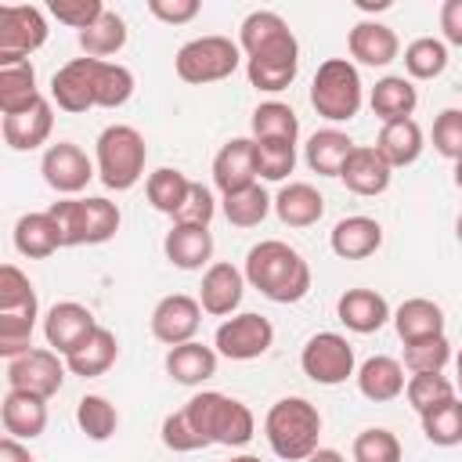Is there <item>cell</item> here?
Returning a JSON list of instances; mask_svg holds the SVG:
<instances>
[{
  "instance_id": "obj_1",
  "label": "cell",
  "mask_w": 462,
  "mask_h": 462,
  "mask_svg": "<svg viewBox=\"0 0 462 462\" xmlns=\"http://www.w3.org/2000/svg\"><path fill=\"white\" fill-rule=\"evenodd\" d=\"M242 274L271 303H300L310 292V267H307V260L289 242H278V238L256 242L245 253Z\"/></svg>"
},
{
  "instance_id": "obj_2",
  "label": "cell",
  "mask_w": 462,
  "mask_h": 462,
  "mask_svg": "<svg viewBox=\"0 0 462 462\" xmlns=\"http://www.w3.org/2000/svg\"><path fill=\"white\" fill-rule=\"evenodd\" d=\"M263 437L278 458L303 462L318 451L321 411L307 397H282L271 404V411L263 419Z\"/></svg>"
},
{
  "instance_id": "obj_3",
  "label": "cell",
  "mask_w": 462,
  "mask_h": 462,
  "mask_svg": "<svg viewBox=\"0 0 462 462\" xmlns=\"http://www.w3.org/2000/svg\"><path fill=\"white\" fill-rule=\"evenodd\" d=\"M144 159H148V144L141 130L130 123H112L94 141L97 180L108 191H130L144 177Z\"/></svg>"
},
{
  "instance_id": "obj_4",
  "label": "cell",
  "mask_w": 462,
  "mask_h": 462,
  "mask_svg": "<svg viewBox=\"0 0 462 462\" xmlns=\"http://www.w3.org/2000/svg\"><path fill=\"white\" fill-rule=\"evenodd\" d=\"M191 426L206 437V444H224V448H242L253 440L256 433V419L253 411L227 397V393H217V390H202L195 393L188 404H184Z\"/></svg>"
},
{
  "instance_id": "obj_5",
  "label": "cell",
  "mask_w": 462,
  "mask_h": 462,
  "mask_svg": "<svg viewBox=\"0 0 462 462\" xmlns=\"http://www.w3.org/2000/svg\"><path fill=\"white\" fill-rule=\"evenodd\" d=\"M310 105L328 123H350L365 105V83L350 58H328L310 79Z\"/></svg>"
},
{
  "instance_id": "obj_6",
  "label": "cell",
  "mask_w": 462,
  "mask_h": 462,
  "mask_svg": "<svg viewBox=\"0 0 462 462\" xmlns=\"http://www.w3.org/2000/svg\"><path fill=\"white\" fill-rule=\"evenodd\" d=\"M61 231L65 245H101L108 238H116L123 213L116 202L94 195V199H58L47 209Z\"/></svg>"
},
{
  "instance_id": "obj_7",
  "label": "cell",
  "mask_w": 462,
  "mask_h": 462,
  "mask_svg": "<svg viewBox=\"0 0 462 462\" xmlns=\"http://www.w3.org/2000/svg\"><path fill=\"white\" fill-rule=\"evenodd\" d=\"M242 58L245 54L231 36H195L173 54V72L191 87H206L235 76Z\"/></svg>"
},
{
  "instance_id": "obj_8",
  "label": "cell",
  "mask_w": 462,
  "mask_h": 462,
  "mask_svg": "<svg viewBox=\"0 0 462 462\" xmlns=\"http://www.w3.org/2000/svg\"><path fill=\"white\" fill-rule=\"evenodd\" d=\"M245 61H300V43L278 11H253L238 25Z\"/></svg>"
},
{
  "instance_id": "obj_9",
  "label": "cell",
  "mask_w": 462,
  "mask_h": 462,
  "mask_svg": "<svg viewBox=\"0 0 462 462\" xmlns=\"http://www.w3.org/2000/svg\"><path fill=\"white\" fill-rule=\"evenodd\" d=\"M300 368L318 386H339L350 375H357L354 346L339 332H314L300 350Z\"/></svg>"
},
{
  "instance_id": "obj_10",
  "label": "cell",
  "mask_w": 462,
  "mask_h": 462,
  "mask_svg": "<svg viewBox=\"0 0 462 462\" xmlns=\"http://www.w3.org/2000/svg\"><path fill=\"white\" fill-rule=\"evenodd\" d=\"M271 346H274V325L256 310L231 314L227 321L217 325V336H213V350L227 361H256Z\"/></svg>"
},
{
  "instance_id": "obj_11",
  "label": "cell",
  "mask_w": 462,
  "mask_h": 462,
  "mask_svg": "<svg viewBox=\"0 0 462 462\" xmlns=\"http://www.w3.org/2000/svg\"><path fill=\"white\" fill-rule=\"evenodd\" d=\"M47 18L32 4H4L0 7V65L29 61L32 51L47 43Z\"/></svg>"
},
{
  "instance_id": "obj_12",
  "label": "cell",
  "mask_w": 462,
  "mask_h": 462,
  "mask_svg": "<svg viewBox=\"0 0 462 462\" xmlns=\"http://www.w3.org/2000/svg\"><path fill=\"white\" fill-rule=\"evenodd\" d=\"M65 372H69V365L61 354H54L51 346H32L22 357L7 361V390H25V393H36L47 401L61 390Z\"/></svg>"
},
{
  "instance_id": "obj_13",
  "label": "cell",
  "mask_w": 462,
  "mask_h": 462,
  "mask_svg": "<svg viewBox=\"0 0 462 462\" xmlns=\"http://www.w3.org/2000/svg\"><path fill=\"white\" fill-rule=\"evenodd\" d=\"M40 173H43V184H47L51 191H58V195H65V199H76V195L97 177V166H94V159H90L79 144L58 141V144H51V148L43 152Z\"/></svg>"
},
{
  "instance_id": "obj_14",
  "label": "cell",
  "mask_w": 462,
  "mask_h": 462,
  "mask_svg": "<svg viewBox=\"0 0 462 462\" xmlns=\"http://www.w3.org/2000/svg\"><path fill=\"white\" fill-rule=\"evenodd\" d=\"M152 336L166 346H180V343H191L199 325H202V303L188 292H170L162 296L155 307H152Z\"/></svg>"
},
{
  "instance_id": "obj_15",
  "label": "cell",
  "mask_w": 462,
  "mask_h": 462,
  "mask_svg": "<svg viewBox=\"0 0 462 462\" xmlns=\"http://www.w3.org/2000/svg\"><path fill=\"white\" fill-rule=\"evenodd\" d=\"M94 328H97V318L90 314V307H83L76 300H61L43 314V339L61 357H69Z\"/></svg>"
},
{
  "instance_id": "obj_16",
  "label": "cell",
  "mask_w": 462,
  "mask_h": 462,
  "mask_svg": "<svg viewBox=\"0 0 462 462\" xmlns=\"http://www.w3.org/2000/svg\"><path fill=\"white\" fill-rule=\"evenodd\" d=\"M94 72H97V58H72L65 61L54 76H51V101L61 112H87L97 108L94 101Z\"/></svg>"
},
{
  "instance_id": "obj_17",
  "label": "cell",
  "mask_w": 462,
  "mask_h": 462,
  "mask_svg": "<svg viewBox=\"0 0 462 462\" xmlns=\"http://www.w3.org/2000/svg\"><path fill=\"white\" fill-rule=\"evenodd\" d=\"M245 285H249V282H245V274H242L235 263L217 260V263H209L206 274H202L199 303H202L206 314L227 318V314L238 310V303H242V296H245Z\"/></svg>"
},
{
  "instance_id": "obj_18",
  "label": "cell",
  "mask_w": 462,
  "mask_h": 462,
  "mask_svg": "<svg viewBox=\"0 0 462 462\" xmlns=\"http://www.w3.org/2000/svg\"><path fill=\"white\" fill-rule=\"evenodd\" d=\"M346 51L357 65H368V69H386L397 54H401V40L397 32L386 25V22H357L350 32H346Z\"/></svg>"
},
{
  "instance_id": "obj_19",
  "label": "cell",
  "mask_w": 462,
  "mask_h": 462,
  "mask_svg": "<svg viewBox=\"0 0 462 462\" xmlns=\"http://www.w3.org/2000/svg\"><path fill=\"white\" fill-rule=\"evenodd\" d=\"M213 184L220 188V195H231L238 188L256 184V144H253V137H231L213 155Z\"/></svg>"
},
{
  "instance_id": "obj_20",
  "label": "cell",
  "mask_w": 462,
  "mask_h": 462,
  "mask_svg": "<svg viewBox=\"0 0 462 462\" xmlns=\"http://www.w3.org/2000/svg\"><path fill=\"white\" fill-rule=\"evenodd\" d=\"M336 318L357 332V336H368V332H379L386 321H393V310L386 303L383 292L375 289H346L339 300H336Z\"/></svg>"
},
{
  "instance_id": "obj_21",
  "label": "cell",
  "mask_w": 462,
  "mask_h": 462,
  "mask_svg": "<svg viewBox=\"0 0 462 462\" xmlns=\"http://www.w3.org/2000/svg\"><path fill=\"white\" fill-rule=\"evenodd\" d=\"M390 177H393V170H390V162L375 152V144H357V148L350 152L343 173H339V180L346 184V191L365 195V199L383 195V191L390 188Z\"/></svg>"
},
{
  "instance_id": "obj_22",
  "label": "cell",
  "mask_w": 462,
  "mask_h": 462,
  "mask_svg": "<svg viewBox=\"0 0 462 462\" xmlns=\"http://www.w3.org/2000/svg\"><path fill=\"white\" fill-rule=\"evenodd\" d=\"M0 130H4V144L11 152H32V148L47 144V137L54 130V108H51L47 97H40L32 108L14 112V116H4Z\"/></svg>"
},
{
  "instance_id": "obj_23",
  "label": "cell",
  "mask_w": 462,
  "mask_h": 462,
  "mask_svg": "<svg viewBox=\"0 0 462 462\" xmlns=\"http://www.w3.org/2000/svg\"><path fill=\"white\" fill-rule=\"evenodd\" d=\"M4 433L14 440H36L47 430V401L25 390H7L0 404Z\"/></svg>"
},
{
  "instance_id": "obj_24",
  "label": "cell",
  "mask_w": 462,
  "mask_h": 462,
  "mask_svg": "<svg viewBox=\"0 0 462 462\" xmlns=\"http://www.w3.org/2000/svg\"><path fill=\"white\" fill-rule=\"evenodd\" d=\"M328 245L339 260H365L372 256L379 245H383V224L365 217V213H354V217H343L332 235H328Z\"/></svg>"
},
{
  "instance_id": "obj_25",
  "label": "cell",
  "mask_w": 462,
  "mask_h": 462,
  "mask_svg": "<svg viewBox=\"0 0 462 462\" xmlns=\"http://www.w3.org/2000/svg\"><path fill=\"white\" fill-rule=\"evenodd\" d=\"M162 253L180 271H202L213 260V235H209V227L173 224L162 238Z\"/></svg>"
},
{
  "instance_id": "obj_26",
  "label": "cell",
  "mask_w": 462,
  "mask_h": 462,
  "mask_svg": "<svg viewBox=\"0 0 462 462\" xmlns=\"http://www.w3.org/2000/svg\"><path fill=\"white\" fill-rule=\"evenodd\" d=\"M354 379H357L361 397H368V401H375V404L397 401V397L404 393V386H408V379H404V365H401L397 357H390V354H375V357H368V361L357 368Z\"/></svg>"
},
{
  "instance_id": "obj_27",
  "label": "cell",
  "mask_w": 462,
  "mask_h": 462,
  "mask_svg": "<svg viewBox=\"0 0 462 462\" xmlns=\"http://www.w3.org/2000/svg\"><path fill=\"white\" fill-rule=\"evenodd\" d=\"M274 213L285 227H310L325 213V195L307 180H289L274 195Z\"/></svg>"
},
{
  "instance_id": "obj_28",
  "label": "cell",
  "mask_w": 462,
  "mask_h": 462,
  "mask_svg": "<svg viewBox=\"0 0 462 462\" xmlns=\"http://www.w3.org/2000/svg\"><path fill=\"white\" fill-rule=\"evenodd\" d=\"M217 350L191 339V343H180V346H170L166 350V375L180 386H202L206 379L217 375Z\"/></svg>"
},
{
  "instance_id": "obj_29",
  "label": "cell",
  "mask_w": 462,
  "mask_h": 462,
  "mask_svg": "<svg viewBox=\"0 0 462 462\" xmlns=\"http://www.w3.org/2000/svg\"><path fill=\"white\" fill-rule=\"evenodd\" d=\"M116 357H119V339H116V332L105 328V325H97V328L65 357V365H69L72 375L94 379V375H105V372L116 365Z\"/></svg>"
},
{
  "instance_id": "obj_30",
  "label": "cell",
  "mask_w": 462,
  "mask_h": 462,
  "mask_svg": "<svg viewBox=\"0 0 462 462\" xmlns=\"http://www.w3.org/2000/svg\"><path fill=\"white\" fill-rule=\"evenodd\" d=\"M354 148H357V144L350 141V134H343V130H336V126H325V130H318V134L307 137L303 159H307V166H310L318 177H339Z\"/></svg>"
},
{
  "instance_id": "obj_31",
  "label": "cell",
  "mask_w": 462,
  "mask_h": 462,
  "mask_svg": "<svg viewBox=\"0 0 462 462\" xmlns=\"http://www.w3.org/2000/svg\"><path fill=\"white\" fill-rule=\"evenodd\" d=\"M65 242H61V231H58V224H54V217L43 209V213H25V217H18V224H14V249L22 253V256H29V260H47V256H54L58 249H61Z\"/></svg>"
},
{
  "instance_id": "obj_32",
  "label": "cell",
  "mask_w": 462,
  "mask_h": 462,
  "mask_svg": "<svg viewBox=\"0 0 462 462\" xmlns=\"http://www.w3.org/2000/svg\"><path fill=\"white\" fill-rule=\"evenodd\" d=\"M393 328H397L401 343L444 336V310H440V303H433L426 296H411L393 310Z\"/></svg>"
},
{
  "instance_id": "obj_33",
  "label": "cell",
  "mask_w": 462,
  "mask_h": 462,
  "mask_svg": "<svg viewBox=\"0 0 462 462\" xmlns=\"http://www.w3.org/2000/svg\"><path fill=\"white\" fill-rule=\"evenodd\" d=\"M368 105L383 123L411 119V112L419 105V90L408 76H383V79H375V87L368 94Z\"/></svg>"
},
{
  "instance_id": "obj_34",
  "label": "cell",
  "mask_w": 462,
  "mask_h": 462,
  "mask_svg": "<svg viewBox=\"0 0 462 462\" xmlns=\"http://www.w3.org/2000/svg\"><path fill=\"white\" fill-rule=\"evenodd\" d=\"M422 126L415 119H397V123H383L379 137H375V152L390 162V170L411 166L422 155Z\"/></svg>"
},
{
  "instance_id": "obj_35",
  "label": "cell",
  "mask_w": 462,
  "mask_h": 462,
  "mask_svg": "<svg viewBox=\"0 0 462 462\" xmlns=\"http://www.w3.org/2000/svg\"><path fill=\"white\" fill-rule=\"evenodd\" d=\"M40 87H36V69L32 61H11V65H0V112L4 116H14V112H25L40 101Z\"/></svg>"
},
{
  "instance_id": "obj_36",
  "label": "cell",
  "mask_w": 462,
  "mask_h": 462,
  "mask_svg": "<svg viewBox=\"0 0 462 462\" xmlns=\"http://www.w3.org/2000/svg\"><path fill=\"white\" fill-rule=\"evenodd\" d=\"M79 47H83V58H97V61H108L112 54H119L126 47V22L123 14L116 11H105L90 29L76 32Z\"/></svg>"
},
{
  "instance_id": "obj_37",
  "label": "cell",
  "mask_w": 462,
  "mask_h": 462,
  "mask_svg": "<svg viewBox=\"0 0 462 462\" xmlns=\"http://www.w3.org/2000/svg\"><path fill=\"white\" fill-rule=\"evenodd\" d=\"M249 130H253V141H289V144H296L300 119L285 101H263V105L253 108Z\"/></svg>"
},
{
  "instance_id": "obj_38",
  "label": "cell",
  "mask_w": 462,
  "mask_h": 462,
  "mask_svg": "<svg viewBox=\"0 0 462 462\" xmlns=\"http://www.w3.org/2000/svg\"><path fill=\"white\" fill-rule=\"evenodd\" d=\"M220 209H224L227 224H235V227H256V224H263L267 213L274 209V199H271V195L263 191V184L256 180V184H249V188H238V191L224 195V199H220Z\"/></svg>"
},
{
  "instance_id": "obj_39",
  "label": "cell",
  "mask_w": 462,
  "mask_h": 462,
  "mask_svg": "<svg viewBox=\"0 0 462 462\" xmlns=\"http://www.w3.org/2000/svg\"><path fill=\"white\" fill-rule=\"evenodd\" d=\"M188 188H191V180H188L180 170H173V166H159V170H152L148 180H144V195H148L152 209H159V213H166V217H177V209H180L184 199H188Z\"/></svg>"
},
{
  "instance_id": "obj_40",
  "label": "cell",
  "mask_w": 462,
  "mask_h": 462,
  "mask_svg": "<svg viewBox=\"0 0 462 462\" xmlns=\"http://www.w3.org/2000/svg\"><path fill=\"white\" fill-rule=\"evenodd\" d=\"M448 69V43L437 36H419L404 47V72L408 79H437Z\"/></svg>"
},
{
  "instance_id": "obj_41",
  "label": "cell",
  "mask_w": 462,
  "mask_h": 462,
  "mask_svg": "<svg viewBox=\"0 0 462 462\" xmlns=\"http://www.w3.org/2000/svg\"><path fill=\"white\" fill-rule=\"evenodd\" d=\"M130 97H134V72L119 61H97V72H94L97 108H123Z\"/></svg>"
},
{
  "instance_id": "obj_42",
  "label": "cell",
  "mask_w": 462,
  "mask_h": 462,
  "mask_svg": "<svg viewBox=\"0 0 462 462\" xmlns=\"http://www.w3.org/2000/svg\"><path fill=\"white\" fill-rule=\"evenodd\" d=\"M419 419H422V433L430 444H437V448L462 444V397H451Z\"/></svg>"
},
{
  "instance_id": "obj_43",
  "label": "cell",
  "mask_w": 462,
  "mask_h": 462,
  "mask_svg": "<svg viewBox=\"0 0 462 462\" xmlns=\"http://www.w3.org/2000/svg\"><path fill=\"white\" fill-rule=\"evenodd\" d=\"M404 397H408V404H411L419 415H426V411H433L437 404H444V401H451V397H458V393H455V383H451L444 372H419V375L408 379Z\"/></svg>"
},
{
  "instance_id": "obj_44",
  "label": "cell",
  "mask_w": 462,
  "mask_h": 462,
  "mask_svg": "<svg viewBox=\"0 0 462 462\" xmlns=\"http://www.w3.org/2000/svg\"><path fill=\"white\" fill-rule=\"evenodd\" d=\"M76 422H79V430H83L90 440H108V437L116 433V426H119V411H116V404H112L108 397L87 393V397H79V404H76Z\"/></svg>"
},
{
  "instance_id": "obj_45",
  "label": "cell",
  "mask_w": 462,
  "mask_h": 462,
  "mask_svg": "<svg viewBox=\"0 0 462 462\" xmlns=\"http://www.w3.org/2000/svg\"><path fill=\"white\" fill-rule=\"evenodd\" d=\"M354 462H401V440L386 426H368L354 437Z\"/></svg>"
},
{
  "instance_id": "obj_46",
  "label": "cell",
  "mask_w": 462,
  "mask_h": 462,
  "mask_svg": "<svg viewBox=\"0 0 462 462\" xmlns=\"http://www.w3.org/2000/svg\"><path fill=\"white\" fill-rule=\"evenodd\" d=\"M448 361H451V343H448V336H430V339L404 343V368H408L411 375H419V372H444Z\"/></svg>"
},
{
  "instance_id": "obj_47",
  "label": "cell",
  "mask_w": 462,
  "mask_h": 462,
  "mask_svg": "<svg viewBox=\"0 0 462 462\" xmlns=\"http://www.w3.org/2000/svg\"><path fill=\"white\" fill-rule=\"evenodd\" d=\"M256 144V177L285 180L296 170V144L289 141H253Z\"/></svg>"
},
{
  "instance_id": "obj_48",
  "label": "cell",
  "mask_w": 462,
  "mask_h": 462,
  "mask_svg": "<svg viewBox=\"0 0 462 462\" xmlns=\"http://www.w3.org/2000/svg\"><path fill=\"white\" fill-rule=\"evenodd\" d=\"M25 307H40L36 289L29 274H22L14 263H4L0 267V310H25Z\"/></svg>"
},
{
  "instance_id": "obj_49",
  "label": "cell",
  "mask_w": 462,
  "mask_h": 462,
  "mask_svg": "<svg viewBox=\"0 0 462 462\" xmlns=\"http://www.w3.org/2000/svg\"><path fill=\"white\" fill-rule=\"evenodd\" d=\"M47 11L61 22V25H69V29H76V32H83V29H90L108 7L101 4V0H51L47 4Z\"/></svg>"
},
{
  "instance_id": "obj_50",
  "label": "cell",
  "mask_w": 462,
  "mask_h": 462,
  "mask_svg": "<svg viewBox=\"0 0 462 462\" xmlns=\"http://www.w3.org/2000/svg\"><path fill=\"white\" fill-rule=\"evenodd\" d=\"M162 444L170 448V451H199V448H209L206 444V437L191 426V419H188V411L180 408V411H170L166 419H162Z\"/></svg>"
},
{
  "instance_id": "obj_51",
  "label": "cell",
  "mask_w": 462,
  "mask_h": 462,
  "mask_svg": "<svg viewBox=\"0 0 462 462\" xmlns=\"http://www.w3.org/2000/svg\"><path fill=\"white\" fill-rule=\"evenodd\" d=\"M433 148L444 159H462V108H444L433 119Z\"/></svg>"
},
{
  "instance_id": "obj_52",
  "label": "cell",
  "mask_w": 462,
  "mask_h": 462,
  "mask_svg": "<svg viewBox=\"0 0 462 462\" xmlns=\"http://www.w3.org/2000/svg\"><path fill=\"white\" fill-rule=\"evenodd\" d=\"M213 213H217V199H213V191H209L206 184L191 180V188H188V199H184V206L177 209L173 224H195V227H209Z\"/></svg>"
},
{
  "instance_id": "obj_53",
  "label": "cell",
  "mask_w": 462,
  "mask_h": 462,
  "mask_svg": "<svg viewBox=\"0 0 462 462\" xmlns=\"http://www.w3.org/2000/svg\"><path fill=\"white\" fill-rule=\"evenodd\" d=\"M148 11L166 25H188L199 14V0H148Z\"/></svg>"
},
{
  "instance_id": "obj_54",
  "label": "cell",
  "mask_w": 462,
  "mask_h": 462,
  "mask_svg": "<svg viewBox=\"0 0 462 462\" xmlns=\"http://www.w3.org/2000/svg\"><path fill=\"white\" fill-rule=\"evenodd\" d=\"M440 32H444V43L462 47V0L440 4Z\"/></svg>"
},
{
  "instance_id": "obj_55",
  "label": "cell",
  "mask_w": 462,
  "mask_h": 462,
  "mask_svg": "<svg viewBox=\"0 0 462 462\" xmlns=\"http://www.w3.org/2000/svg\"><path fill=\"white\" fill-rule=\"evenodd\" d=\"M0 462H32V455H29V448H25L22 440L4 437V440H0Z\"/></svg>"
},
{
  "instance_id": "obj_56",
  "label": "cell",
  "mask_w": 462,
  "mask_h": 462,
  "mask_svg": "<svg viewBox=\"0 0 462 462\" xmlns=\"http://www.w3.org/2000/svg\"><path fill=\"white\" fill-rule=\"evenodd\" d=\"M303 462H346V458H343L336 448H318V451H314L310 458H303Z\"/></svg>"
},
{
  "instance_id": "obj_57",
  "label": "cell",
  "mask_w": 462,
  "mask_h": 462,
  "mask_svg": "<svg viewBox=\"0 0 462 462\" xmlns=\"http://www.w3.org/2000/svg\"><path fill=\"white\" fill-rule=\"evenodd\" d=\"M357 7H361V11H386L390 0H357Z\"/></svg>"
},
{
  "instance_id": "obj_58",
  "label": "cell",
  "mask_w": 462,
  "mask_h": 462,
  "mask_svg": "<svg viewBox=\"0 0 462 462\" xmlns=\"http://www.w3.org/2000/svg\"><path fill=\"white\" fill-rule=\"evenodd\" d=\"M455 390L462 393V350H458V357H455Z\"/></svg>"
},
{
  "instance_id": "obj_59",
  "label": "cell",
  "mask_w": 462,
  "mask_h": 462,
  "mask_svg": "<svg viewBox=\"0 0 462 462\" xmlns=\"http://www.w3.org/2000/svg\"><path fill=\"white\" fill-rule=\"evenodd\" d=\"M227 462H263V458H256V455H231Z\"/></svg>"
},
{
  "instance_id": "obj_60",
  "label": "cell",
  "mask_w": 462,
  "mask_h": 462,
  "mask_svg": "<svg viewBox=\"0 0 462 462\" xmlns=\"http://www.w3.org/2000/svg\"><path fill=\"white\" fill-rule=\"evenodd\" d=\"M455 188L462 191V159H455Z\"/></svg>"
},
{
  "instance_id": "obj_61",
  "label": "cell",
  "mask_w": 462,
  "mask_h": 462,
  "mask_svg": "<svg viewBox=\"0 0 462 462\" xmlns=\"http://www.w3.org/2000/svg\"><path fill=\"white\" fill-rule=\"evenodd\" d=\"M455 238H458V245H462V213H458V220H455Z\"/></svg>"
}]
</instances>
